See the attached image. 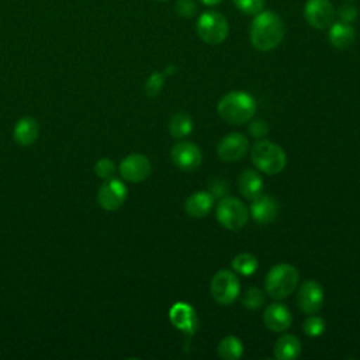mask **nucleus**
Listing matches in <instances>:
<instances>
[{
	"instance_id": "nucleus-21",
	"label": "nucleus",
	"mask_w": 360,
	"mask_h": 360,
	"mask_svg": "<svg viewBox=\"0 0 360 360\" xmlns=\"http://www.w3.org/2000/svg\"><path fill=\"white\" fill-rule=\"evenodd\" d=\"M354 37H356L354 28L349 22L339 21L329 27L328 39L335 48H340V49L347 48L354 41Z\"/></svg>"
},
{
	"instance_id": "nucleus-5",
	"label": "nucleus",
	"mask_w": 360,
	"mask_h": 360,
	"mask_svg": "<svg viewBox=\"0 0 360 360\" xmlns=\"http://www.w3.org/2000/svg\"><path fill=\"white\" fill-rule=\"evenodd\" d=\"M197 35L208 45H218L224 42L229 34V25L224 14L218 11L202 13L195 24Z\"/></svg>"
},
{
	"instance_id": "nucleus-16",
	"label": "nucleus",
	"mask_w": 360,
	"mask_h": 360,
	"mask_svg": "<svg viewBox=\"0 0 360 360\" xmlns=\"http://www.w3.org/2000/svg\"><path fill=\"white\" fill-rule=\"evenodd\" d=\"M278 214L277 201L270 195H259L252 200L249 207V215L260 225H267L276 219Z\"/></svg>"
},
{
	"instance_id": "nucleus-27",
	"label": "nucleus",
	"mask_w": 360,
	"mask_h": 360,
	"mask_svg": "<svg viewBox=\"0 0 360 360\" xmlns=\"http://www.w3.org/2000/svg\"><path fill=\"white\" fill-rule=\"evenodd\" d=\"M163 83H165V75L160 72H153L145 82V94L149 98L156 97L162 90Z\"/></svg>"
},
{
	"instance_id": "nucleus-33",
	"label": "nucleus",
	"mask_w": 360,
	"mask_h": 360,
	"mask_svg": "<svg viewBox=\"0 0 360 360\" xmlns=\"http://www.w3.org/2000/svg\"><path fill=\"white\" fill-rule=\"evenodd\" d=\"M211 194L215 198H224L226 194V183L222 180H215L211 186Z\"/></svg>"
},
{
	"instance_id": "nucleus-31",
	"label": "nucleus",
	"mask_w": 360,
	"mask_h": 360,
	"mask_svg": "<svg viewBox=\"0 0 360 360\" xmlns=\"http://www.w3.org/2000/svg\"><path fill=\"white\" fill-rule=\"evenodd\" d=\"M176 13L183 18H190L195 13V3L194 0H179L176 3Z\"/></svg>"
},
{
	"instance_id": "nucleus-8",
	"label": "nucleus",
	"mask_w": 360,
	"mask_h": 360,
	"mask_svg": "<svg viewBox=\"0 0 360 360\" xmlns=\"http://www.w3.org/2000/svg\"><path fill=\"white\" fill-rule=\"evenodd\" d=\"M127 200V186L118 179H108L97 193V202L107 211L118 210Z\"/></svg>"
},
{
	"instance_id": "nucleus-1",
	"label": "nucleus",
	"mask_w": 360,
	"mask_h": 360,
	"mask_svg": "<svg viewBox=\"0 0 360 360\" xmlns=\"http://www.w3.org/2000/svg\"><path fill=\"white\" fill-rule=\"evenodd\" d=\"M284 37V24L273 11H260L250 24V42L257 51L274 49Z\"/></svg>"
},
{
	"instance_id": "nucleus-11",
	"label": "nucleus",
	"mask_w": 360,
	"mask_h": 360,
	"mask_svg": "<svg viewBox=\"0 0 360 360\" xmlns=\"http://www.w3.org/2000/svg\"><path fill=\"white\" fill-rule=\"evenodd\" d=\"M152 172V165L145 155L132 153L120 163V174L129 183H139L145 180Z\"/></svg>"
},
{
	"instance_id": "nucleus-10",
	"label": "nucleus",
	"mask_w": 360,
	"mask_h": 360,
	"mask_svg": "<svg viewBox=\"0 0 360 360\" xmlns=\"http://www.w3.org/2000/svg\"><path fill=\"white\" fill-rule=\"evenodd\" d=\"M170 159L176 167L184 172L195 170L202 160L201 150L193 142H179L170 150Z\"/></svg>"
},
{
	"instance_id": "nucleus-35",
	"label": "nucleus",
	"mask_w": 360,
	"mask_h": 360,
	"mask_svg": "<svg viewBox=\"0 0 360 360\" xmlns=\"http://www.w3.org/2000/svg\"><path fill=\"white\" fill-rule=\"evenodd\" d=\"M158 1H165V0H158Z\"/></svg>"
},
{
	"instance_id": "nucleus-24",
	"label": "nucleus",
	"mask_w": 360,
	"mask_h": 360,
	"mask_svg": "<svg viewBox=\"0 0 360 360\" xmlns=\"http://www.w3.org/2000/svg\"><path fill=\"white\" fill-rule=\"evenodd\" d=\"M257 259L252 253H239L232 259V269L242 274V276H250L257 270Z\"/></svg>"
},
{
	"instance_id": "nucleus-15",
	"label": "nucleus",
	"mask_w": 360,
	"mask_h": 360,
	"mask_svg": "<svg viewBox=\"0 0 360 360\" xmlns=\"http://www.w3.org/2000/svg\"><path fill=\"white\" fill-rule=\"evenodd\" d=\"M263 322L267 329L273 332H283L290 328L292 315L290 309L280 302L269 304L263 312Z\"/></svg>"
},
{
	"instance_id": "nucleus-22",
	"label": "nucleus",
	"mask_w": 360,
	"mask_h": 360,
	"mask_svg": "<svg viewBox=\"0 0 360 360\" xmlns=\"http://www.w3.org/2000/svg\"><path fill=\"white\" fill-rule=\"evenodd\" d=\"M243 354L242 342L233 336H225L218 345V356L224 360H238Z\"/></svg>"
},
{
	"instance_id": "nucleus-13",
	"label": "nucleus",
	"mask_w": 360,
	"mask_h": 360,
	"mask_svg": "<svg viewBox=\"0 0 360 360\" xmlns=\"http://www.w3.org/2000/svg\"><path fill=\"white\" fill-rule=\"evenodd\" d=\"M249 150V141L245 135L239 132H232L225 135L218 146L217 153L224 162H236L240 160Z\"/></svg>"
},
{
	"instance_id": "nucleus-2",
	"label": "nucleus",
	"mask_w": 360,
	"mask_h": 360,
	"mask_svg": "<svg viewBox=\"0 0 360 360\" xmlns=\"http://www.w3.org/2000/svg\"><path fill=\"white\" fill-rule=\"evenodd\" d=\"M217 111L225 122L240 125L253 118L256 112V101L249 93L229 91L218 101Z\"/></svg>"
},
{
	"instance_id": "nucleus-9",
	"label": "nucleus",
	"mask_w": 360,
	"mask_h": 360,
	"mask_svg": "<svg viewBox=\"0 0 360 360\" xmlns=\"http://www.w3.org/2000/svg\"><path fill=\"white\" fill-rule=\"evenodd\" d=\"M304 17L311 27L325 30L333 24L335 11L329 0H308L304 7Z\"/></svg>"
},
{
	"instance_id": "nucleus-23",
	"label": "nucleus",
	"mask_w": 360,
	"mask_h": 360,
	"mask_svg": "<svg viewBox=\"0 0 360 360\" xmlns=\"http://www.w3.org/2000/svg\"><path fill=\"white\" fill-rule=\"evenodd\" d=\"M193 129V121L187 112H176L169 121V132L173 138H184Z\"/></svg>"
},
{
	"instance_id": "nucleus-30",
	"label": "nucleus",
	"mask_w": 360,
	"mask_h": 360,
	"mask_svg": "<svg viewBox=\"0 0 360 360\" xmlns=\"http://www.w3.org/2000/svg\"><path fill=\"white\" fill-rule=\"evenodd\" d=\"M248 131H249L250 136H253L256 139H262V138H264L267 135L269 127H267L266 121L256 118V120H250Z\"/></svg>"
},
{
	"instance_id": "nucleus-14",
	"label": "nucleus",
	"mask_w": 360,
	"mask_h": 360,
	"mask_svg": "<svg viewBox=\"0 0 360 360\" xmlns=\"http://www.w3.org/2000/svg\"><path fill=\"white\" fill-rule=\"evenodd\" d=\"M170 322L181 332L188 336H193L197 330V315L191 305L187 302H176L169 311Z\"/></svg>"
},
{
	"instance_id": "nucleus-34",
	"label": "nucleus",
	"mask_w": 360,
	"mask_h": 360,
	"mask_svg": "<svg viewBox=\"0 0 360 360\" xmlns=\"http://www.w3.org/2000/svg\"><path fill=\"white\" fill-rule=\"evenodd\" d=\"M202 4H205V6H217V4H219L222 0H200Z\"/></svg>"
},
{
	"instance_id": "nucleus-6",
	"label": "nucleus",
	"mask_w": 360,
	"mask_h": 360,
	"mask_svg": "<svg viewBox=\"0 0 360 360\" xmlns=\"http://www.w3.org/2000/svg\"><path fill=\"white\" fill-rule=\"evenodd\" d=\"M215 218L219 225L229 231L242 229L249 219V210L236 197H224L215 208Z\"/></svg>"
},
{
	"instance_id": "nucleus-7",
	"label": "nucleus",
	"mask_w": 360,
	"mask_h": 360,
	"mask_svg": "<svg viewBox=\"0 0 360 360\" xmlns=\"http://www.w3.org/2000/svg\"><path fill=\"white\" fill-rule=\"evenodd\" d=\"M210 291L218 304L229 305L239 297L240 284L231 270H219L211 278Z\"/></svg>"
},
{
	"instance_id": "nucleus-12",
	"label": "nucleus",
	"mask_w": 360,
	"mask_h": 360,
	"mask_svg": "<svg viewBox=\"0 0 360 360\" xmlns=\"http://www.w3.org/2000/svg\"><path fill=\"white\" fill-rule=\"evenodd\" d=\"M323 288L315 280H307L298 287L297 304L302 312L312 315L322 308Z\"/></svg>"
},
{
	"instance_id": "nucleus-18",
	"label": "nucleus",
	"mask_w": 360,
	"mask_h": 360,
	"mask_svg": "<svg viewBox=\"0 0 360 360\" xmlns=\"http://www.w3.org/2000/svg\"><path fill=\"white\" fill-rule=\"evenodd\" d=\"M39 135V127L37 120L31 117H24L17 121L13 129V138L20 146H30L32 145Z\"/></svg>"
},
{
	"instance_id": "nucleus-4",
	"label": "nucleus",
	"mask_w": 360,
	"mask_h": 360,
	"mask_svg": "<svg viewBox=\"0 0 360 360\" xmlns=\"http://www.w3.org/2000/svg\"><path fill=\"white\" fill-rule=\"evenodd\" d=\"M298 270L288 263H278L273 266L264 280L266 292L274 300H283L295 291L298 287Z\"/></svg>"
},
{
	"instance_id": "nucleus-28",
	"label": "nucleus",
	"mask_w": 360,
	"mask_h": 360,
	"mask_svg": "<svg viewBox=\"0 0 360 360\" xmlns=\"http://www.w3.org/2000/svg\"><path fill=\"white\" fill-rule=\"evenodd\" d=\"M94 173L104 180H108L114 176L115 173V165L111 159L108 158H101L97 160V163L94 165Z\"/></svg>"
},
{
	"instance_id": "nucleus-3",
	"label": "nucleus",
	"mask_w": 360,
	"mask_h": 360,
	"mask_svg": "<svg viewBox=\"0 0 360 360\" xmlns=\"http://www.w3.org/2000/svg\"><path fill=\"white\" fill-rule=\"evenodd\" d=\"M250 159L257 170L270 176L283 172L287 165L285 152L277 143L267 139H260L253 143Z\"/></svg>"
},
{
	"instance_id": "nucleus-19",
	"label": "nucleus",
	"mask_w": 360,
	"mask_h": 360,
	"mask_svg": "<svg viewBox=\"0 0 360 360\" xmlns=\"http://www.w3.org/2000/svg\"><path fill=\"white\" fill-rule=\"evenodd\" d=\"M263 187H264L263 180L260 174L255 170H250V169L245 170L238 179V188L246 200L252 201L257 198L262 194Z\"/></svg>"
},
{
	"instance_id": "nucleus-29",
	"label": "nucleus",
	"mask_w": 360,
	"mask_h": 360,
	"mask_svg": "<svg viewBox=\"0 0 360 360\" xmlns=\"http://www.w3.org/2000/svg\"><path fill=\"white\" fill-rule=\"evenodd\" d=\"M233 4L242 13L249 15H256L263 10L264 0H233Z\"/></svg>"
},
{
	"instance_id": "nucleus-20",
	"label": "nucleus",
	"mask_w": 360,
	"mask_h": 360,
	"mask_svg": "<svg viewBox=\"0 0 360 360\" xmlns=\"http://www.w3.org/2000/svg\"><path fill=\"white\" fill-rule=\"evenodd\" d=\"M301 353V342L294 335H283L274 343V356L278 360H294Z\"/></svg>"
},
{
	"instance_id": "nucleus-26",
	"label": "nucleus",
	"mask_w": 360,
	"mask_h": 360,
	"mask_svg": "<svg viewBox=\"0 0 360 360\" xmlns=\"http://www.w3.org/2000/svg\"><path fill=\"white\" fill-rule=\"evenodd\" d=\"M302 330L307 336L309 338H316L321 336L325 332V321L321 316H315L314 314L309 315L304 323H302Z\"/></svg>"
},
{
	"instance_id": "nucleus-25",
	"label": "nucleus",
	"mask_w": 360,
	"mask_h": 360,
	"mask_svg": "<svg viewBox=\"0 0 360 360\" xmlns=\"http://www.w3.org/2000/svg\"><path fill=\"white\" fill-rule=\"evenodd\" d=\"M264 301H266L264 292L257 287L248 288L242 295V304L248 309H259L264 304Z\"/></svg>"
},
{
	"instance_id": "nucleus-17",
	"label": "nucleus",
	"mask_w": 360,
	"mask_h": 360,
	"mask_svg": "<svg viewBox=\"0 0 360 360\" xmlns=\"http://www.w3.org/2000/svg\"><path fill=\"white\" fill-rule=\"evenodd\" d=\"M214 205V197L210 191L200 190L193 193L184 202L186 212L193 218H204Z\"/></svg>"
},
{
	"instance_id": "nucleus-32",
	"label": "nucleus",
	"mask_w": 360,
	"mask_h": 360,
	"mask_svg": "<svg viewBox=\"0 0 360 360\" xmlns=\"http://www.w3.org/2000/svg\"><path fill=\"white\" fill-rule=\"evenodd\" d=\"M338 17L343 22H352L357 18V8L352 4H342L338 8Z\"/></svg>"
}]
</instances>
